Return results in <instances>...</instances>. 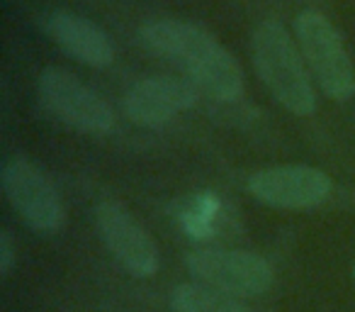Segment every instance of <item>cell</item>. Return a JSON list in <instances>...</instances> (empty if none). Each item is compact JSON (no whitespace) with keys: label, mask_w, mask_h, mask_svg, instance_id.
I'll return each instance as SVG.
<instances>
[{"label":"cell","mask_w":355,"mask_h":312,"mask_svg":"<svg viewBox=\"0 0 355 312\" xmlns=\"http://www.w3.org/2000/svg\"><path fill=\"white\" fill-rule=\"evenodd\" d=\"M148 49L175 61L198 88L219 100H234L243 93V71L239 61L202 27L190 22L163 20L141 30Z\"/></svg>","instance_id":"1"},{"label":"cell","mask_w":355,"mask_h":312,"mask_svg":"<svg viewBox=\"0 0 355 312\" xmlns=\"http://www.w3.org/2000/svg\"><path fill=\"white\" fill-rule=\"evenodd\" d=\"M251 47L258 76L272 98L295 115L314 113L316 93L290 32L280 22L268 20L256 27Z\"/></svg>","instance_id":"2"},{"label":"cell","mask_w":355,"mask_h":312,"mask_svg":"<svg viewBox=\"0 0 355 312\" xmlns=\"http://www.w3.org/2000/svg\"><path fill=\"white\" fill-rule=\"evenodd\" d=\"M297 40L324 93L336 100L353 98L355 69L336 27L321 13L306 10L297 17Z\"/></svg>","instance_id":"3"},{"label":"cell","mask_w":355,"mask_h":312,"mask_svg":"<svg viewBox=\"0 0 355 312\" xmlns=\"http://www.w3.org/2000/svg\"><path fill=\"white\" fill-rule=\"evenodd\" d=\"M3 190L10 205L37 232H56L64 224V203L49 176L25 156L10 159L3 166Z\"/></svg>","instance_id":"4"},{"label":"cell","mask_w":355,"mask_h":312,"mask_svg":"<svg viewBox=\"0 0 355 312\" xmlns=\"http://www.w3.org/2000/svg\"><path fill=\"white\" fill-rule=\"evenodd\" d=\"M188 268L198 281L227 295H263L272 283L266 258L239 249H200L188 256Z\"/></svg>","instance_id":"5"},{"label":"cell","mask_w":355,"mask_h":312,"mask_svg":"<svg viewBox=\"0 0 355 312\" xmlns=\"http://www.w3.org/2000/svg\"><path fill=\"white\" fill-rule=\"evenodd\" d=\"M42 103L71 127L80 132L103 134L112 129L114 115L112 108L100 98L95 90L80 83L73 74L64 69H46L40 76Z\"/></svg>","instance_id":"6"},{"label":"cell","mask_w":355,"mask_h":312,"mask_svg":"<svg viewBox=\"0 0 355 312\" xmlns=\"http://www.w3.org/2000/svg\"><path fill=\"white\" fill-rule=\"evenodd\" d=\"M95 222H98L100 237L107 244L119 263L134 276H151L158 268V252L156 244L146 234V229L129 215L127 208L119 203H103L95 210Z\"/></svg>","instance_id":"7"},{"label":"cell","mask_w":355,"mask_h":312,"mask_svg":"<svg viewBox=\"0 0 355 312\" xmlns=\"http://www.w3.org/2000/svg\"><path fill=\"white\" fill-rule=\"evenodd\" d=\"M248 188L258 200L272 208L300 210L324 203L329 198L331 181L324 171L311 166H275L251 176Z\"/></svg>","instance_id":"8"},{"label":"cell","mask_w":355,"mask_h":312,"mask_svg":"<svg viewBox=\"0 0 355 312\" xmlns=\"http://www.w3.org/2000/svg\"><path fill=\"white\" fill-rule=\"evenodd\" d=\"M195 100H198V85L193 81L161 76L134 85L124 98V113L132 122L156 127L168 122L173 115L193 108Z\"/></svg>","instance_id":"9"},{"label":"cell","mask_w":355,"mask_h":312,"mask_svg":"<svg viewBox=\"0 0 355 312\" xmlns=\"http://www.w3.org/2000/svg\"><path fill=\"white\" fill-rule=\"evenodd\" d=\"M44 30L61 49H66L83 64L95 66V69L112 64L114 49L110 37L85 17L73 15V13H54L46 17Z\"/></svg>","instance_id":"10"},{"label":"cell","mask_w":355,"mask_h":312,"mask_svg":"<svg viewBox=\"0 0 355 312\" xmlns=\"http://www.w3.org/2000/svg\"><path fill=\"white\" fill-rule=\"evenodd\" d=\"M224 217V210L219 198L212 193H198L190 195L185 203H180L178 210V220L183 224V229L193 239H209L219 229Z\"/></svg>","instance_id":"11"},{"label":"cell","mask_w":355,"mask_h":312,"mask_svg":"<svg viewBox=\"0 0 355 312\" xmlns=\"http://www.w3.org/2000/svg\"><path fill=\"white\" fill-rule=\"evenodd\" d=\"M173 310L175 312H251L246 305L234 300L222 290L205 286H180L173 293Z\"/></svg>","instance_id":"12"},{"label":"cell","mask_w":355,"mask_h":312,"mask_svg":"<svg viewBox=\"0 0 355 312\" xmlns=\"http://www.w3.org/2000/svg\"><path fill=\"white\" fill-rule=\"evenodd\" d=\"M15 266V247H12V237L10 232L0 234V273L8 276Z\"/></svg>","instance_id":"13"}]
</instances>
